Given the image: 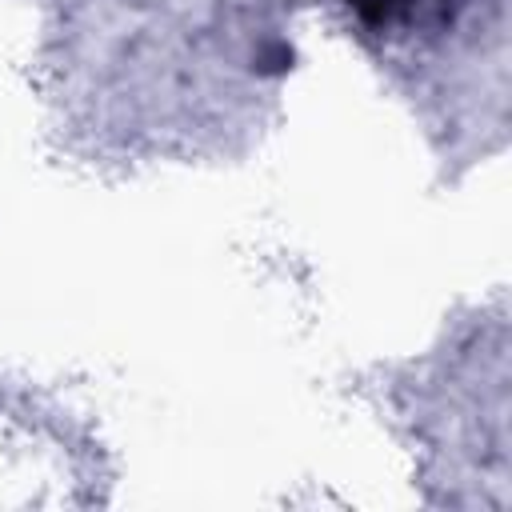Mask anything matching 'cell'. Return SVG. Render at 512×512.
<instances>
[{
    "instance_id": "cell-1",
    "label": "cell",
    "mask_w": 512,
    "mask_h": 512,
    "mask_svg": "<svg viewBox=\"0 0 512 512\" xmlns=\"http://www.w3.org/2000/svg\"><path fill=\"white\" fill-rule=\"evenodd\" d=\"M344 4H348L368 28H392V24H400V20H412L424 0H344ZM436 4H448V0H436Z\"/></svg>"
}]
</instances>
